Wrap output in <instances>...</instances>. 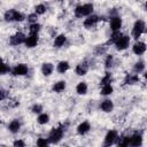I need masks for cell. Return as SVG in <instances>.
I'll return each instance as SVG.
<instances>
[{
  "label": "cell",
  "instance_id": "35",
  "mask_svg": "<svg viewBox=\"0 0 147 147\" xmlns=\"http://www.w3.org/2000/svg\"><path fill=\"white\" fill-rule=\"evenodd\" d=\"M26 18H28V21H29L31 24H36L37 21H38V15H37L36 13H32V14H29Z\"/></svg>",
  "mask_w": 147,
  "mask_h": 147
},
{
  "label": "cell",
  "instance_id": "1",
  "mask_svg": "<svg viewBox=\"0 0 147 147\" xmlns=\"http://www.w3.org/2000/svg\"><path fill=\"white\" fill-rule=\"evenodd\" d=\"M93 5L92 3H84L79 5L75 8V15L76 17H84V16H91L93 13Z\"/></svg>",
  "mask_w": 147,
  "mask_h": 147
},
{
  "label": "cell",
  "instance_id": "14",
  "mask_svg": "<svg viewBox=\"0 0 147 147\" xmlns=\"http://www.w3.org/2000/svg\"><path fill=\"white\" fill-rule=\"evenodd\" d=\"M90 130H91V125H90V123L86 122V121H85V122H82V123L77 126V133L80 134V136L86 134Z\"/></svg>",
  "mask_w": 147,
  "mask_h": 147
},
{
  "label": "cell",
  "instance_id": "38",
  "mask_svg": "<svg viewBox=\"0 0 147 147\" xmlns=\"http://www.w3.org/2000/svg\"><path fill=\"white\" fill-rule=\"evenodd\" d=\"M9 71H10V68H9L6 63H2V64H1V75L9 74Z\"/></svg>",
  "mask_w": 147,
  "mask_h": 147
},
{
  "label": "cell",
  "instance_id": "3",
  "mask_svg": "<svg viewBox=\"0 0 147 147\" xmlns=\"http://www.w3.org/2000/svg\"><path fill=\"white\" fill-rule=\"evenodd\" d=\"M146 30V25H145V22L141 21V20H138L134 22L133 24V28H132V37L134 39H138Z\"/></svg>",
  "mask_w": 147,
  "mask_h": 147
},
{
  "label": "cell",
  "instance_id": "7",
  "mask_svg": "<svg viewBox=\"0 0 147 147\" xmlns=\"http://www.w3.org/2000/svg\"><path fill=\"white\" fill-rule=\"evenodd\" d=\"M28 71H29V68H28V65L24 64V63H20V64L15 65V67L11 69V74H13L14 76H24V75L28 74Z\"/></svg>",
  "mask_w": 147,
  "mask_h": 147
},
{
  "label": "cell",
  "instance_id": "19",
  "mask_svg": "<svg viewBox=\"0 0 147 147\" xmlns=\"http://www.w3.org/2000/svg\"><path fill=\"white\" fill-rule=\"evenodd\" d=\"M138 82H139V77L137 74H129L124 79V83L127 85H133V84H137Z\"/></svg>",
  "mask_w": 147,
  "mask_h": 147
},
{
  "label": "cell",
  "instance_id": "30",
  "mask_svg": "<svg viewBox=\"0 0 147 147\" xmlns=\"http://www.w3.org/2000/svg\"><path fill=\"white\" fill-rule=\"evenodd\" d=\"M117 147H130L129 145V137H122L118 141Z\"/></svg>",
  "mask_w": 147,
  "mask_h": 147
},
{
  "label": "cell",
  "instance_id": "11",
  "mask_svg": "<svg viewBox=\"0 0 147 147\" xmlns=\"http://www.w3.org/2000/svg\"><path fill=\"white\" fill-rule=\"evenodd\" d=\"M99 20H100L99 16H96V15H91V16H88L87 18H85V21H84V26H85L86 29H92V28H94V26L96 25V23L99 22Z\"/></svg>",
  "mask_w": 147,
  "mask_h": 147
},
{
  "label": "cell",
  "instance_id": "36",
  "mask_svg": "<svg viewBox=\"0 0 147 147\" xmlns=\"http://www.w3.org/2000/svg\"><path fill=\"white\" fill-rule=\"evenodd\" d=\"M106 51H107V46L106 45H99V46H96V48H95V54L96 55H100V54H103V53H106Z\"/></svg>",
  "mask_w": 147,
  "mask_h": 147
},
{
  "label": "cell",
  "instance_id": "6",
  "mask_svg": "<svg viewBox=\"0 0 147 147\" xmlns=\"http://www.w3.org/2000/svg\"><path fill=\"white\" fill-rule=\"evenodd\" d=\"M25 39H26V37H25L24 33H22V32H17V33H15L14 36L10 37V39H9V44L13 45V46H17V45H21V44L25 42Z\"/></svg>",
  "mask_w": 147,
  "mask_h": 147
},
{
  "label": "cell",
  "instance_id": "10",
  "mask_svg": "<svg viewBox=\"0 0 147 147\" xmlns=\"http://www.w3.org/2000/svg\"><path fill=\"white\" fill-rule=\"evenodd\" d=\"M122 28V18L119 16H111L110 18V29L113 32L119 31V29Z\"/></svg>",
  "mask_w": 147,
  "mask_h": 147
},
{
  "label": "cell",
  "instance_id": "40",
  "mask_svg": "<svg viewBox=\"0 0 147 147\" xmlns=\"http://www.w3.org/2000/svg\"><path fill=\"white\" fill-rule=\"evenodd\" d=\"M6 92H7V91H5L3 88L1 90V92H0V100H1V101H3V100L6 99V95H7Z\"/></svg>",
  "mask_w": 147,
  "mask_h": 147
},
{
  "label": "cell",
  "instance_id": "31",
  "mask_svg": "<svg viewBox=\"0 0 147 147\" xmlns=\"http://www.w3.org/2000/svg\"><path fill=\"white\" fill-rule=\"evenodd\" d=\"M100 83H101L102 86H105V85H110V83H111V76H110V74L107 72V74L105 75V77L101 79Z\"/></svg>",
  "mask_w": 147,
  "mask_h": 147
},
{
  "label": "cell",
  "instance_id": "2",
  "mask_svg": "<svg viewBox=\"0 0 147 147\" xmlns=\"http://www.w3.org/2000/svg\"><path fill=\"white\" fill-rule=\"evenodd\" d=\"M62 137H63V129H62L61 126H59V127L53 129V130L49 132L47 139H48V141H49L51 144H57V142L61 141Z\"/></svg>",
  "mask_w": 147,
  "mask_h": 147
},
{
  "label": "cell",
  "instance_id": "8",
  "mask_svg": "<svg viewBox=\"0 0 147 147\" xmlns=\"http://www.w3.org/2000/svg\"><path fill=\"white\" fill-rule=\"evenodd\" d=\"M147 49V45L142 41H137L134 42V45L132 46V52L136 55H142Z\"/></svg>",
  "mask_w": 147,
  "mask_h": 147
},
{
  "label": "cell",
  "instance_id": "25",
  "mask_svg": "<svg viewBox=\"0 0 147 147\" xmlns=\"http://www.w3.org/2000/svg\"><path fill=\"white\" fill-rule=\"evenodd\" d=\"M48 121H49V116H48L47 114H40V115H38V117H37L38 124H41V125L47 124Z\"/></svg>",
  "mask_w": 147,
  "mask_h": 147
},
{
  "label": "cell",
  "instance_id": "41",
  "mask_svg": "<svg viewBox=\"0 0 147 147\" xmlns=\"http://www.w3.org/2000/svg\"><path fill=\"white\" fill-rule=\"evenodd\" d=\"M144 77H145V79L147 80V70H146V71L144 72Z\"/></svg>",
  "mask_w": 147,
  "mask_h": 147
},
{
  "label": "cell",
  "instance_id": "39",
  "mask_svg": "<svg viewBox=\"0 0 147 147\" xmlns=\"http://www.w3.org/2000/svg\"><path fill=\"white\" fill-rule=\"evenodd\" d=\"M13 146H14V147H25V142H24V140H22V139H17V140L14 141Z\"/></svg>",
  "mask_w": 147,
  "mask_h": 147
},
{
  "label": "cell",
  "instance_id": "23",
  "mask_svg": "<svg viewBox=\"0 0 147 147\" xmlns=\"http://www.w3.org/2000/svg\"><path fill=\"white\" fill-rule=\"evenodd\" d=\"M144 69H145V63H144V61H138V62H136L134 65H133V72L137 74V75L140 74V72H142Z\"/></svg>",
  "mask_w": 147,
  "mask_h": 147
},
{
  "label": "cell",
  "instance_id": "26",
  "mask_svg": "<svg viewBox=\"0 0 147 147\" xmlns=\"http://www.w3.org/2000/svg\"><path fill=\"white\" fill-rule=\"evenodd\" d=\"M46 10H47V8H46V6L42 5V3L37 5V6L34 7V13H36L37 15H42V14L46 13Z\"/></svg>",
  "mask_w": 147,
  "mask_h": 147
},
{
  "label": "cell",
  "instance_id": "34",
  "mask_svg": "<svg viewBox=\"0 0 147 147\" xmlns=\"http://www.w3.org/2000/svg\"><path fill=\"white\" fill-rule=\"evenodd\" d=\"M31 111L33 113V114H42L41 111H42V106L41 105H38V103H36V105H33L32 106V108H31Z\"/></svg>",
  "mask_w": 147,
  "mask_h": 147
},
{
  "label": "cell",
  "instance_id": "29",
  "mask_svg": "<svg viewBox=\"0 0 147 147\" xmlns=\"http://www.w3.org/2000/svg\"><path fill=\"white\" fill-rule=\"evenodd\" d=\"M113 91H114V88H113L111 85H105L101 88V94L102 95H109V94L113 93Z\"/></svg>",
  "mask_w": 147,
  "mask_h": 147
},
{
  "label": "cell",
  "instance_id": "21",
  "mask_svg": "<svg viewBox=\"0 0 147 147\" xmlns=\"http://www.w3.org/2000/svg\"><path fill=\"white\" fill-rule=\"evenodd\" d=\"M76 92L79 94V95H84L87 93V84L85 82H80L77 84L76 86Z\"/></svg>",
  "mask_w": 147,
  "mask_h": 147
},
{
  "label": "cell",
  "instance_id": "24",
  "mask_svg": "<svg viewBox=\"0 0 147 147\" xmlns=\"http://www.w3.org/2000/svg\"><path fill=\"white\" fill-rule=\"evenodd\" d=\"M15 11H16L15 9H9V10H7V11L5 13V15H3L5 21H6V22H11V21H14Z\"/></svg>",
  "mask_w": 147,
  "mask_h": 147
},
{
  "label": "cell",
  "instance_id": "20",
  "mask_svg": "<svg viewBox=\"0 0 147 147\" xmlns=\"http://www.w3.org/2000/svg\"><path fill=\"white\" fill-rule=\"evenodd\" d=\"M69 68H70V65H69V62H68V61H60V62L57 63V65H56V70H57V72H60V74L67 72V71L69 70Z\"/></svg>",
  "mask_w": 147,
  "mask_h": 147
},
{
  "label": "cell",
  "instance_id": "42",
  "mask_svg": "<svg viewBox=\"0 0 147 147\" xmlns=\"http://www.w3.org/2000/svg\"><path fill=\"white\" fill-rule=\"evenodd\" d=\"M145 10H147V1L145 2Z\"/></svg>",
  "mask_w": 147,
  "mask_h": 147
},
{
  "label": "cell",
  "instance_id": "18",
  "mask_svg": "<svg viewBox=\"0 0 147 147\" xmlns=\"http://www.w3.org/2000/svg\"><path fill=\"white\" fill-rule=\"evenodd\" d=\"M65 41H67V37L64 34H59V36L55 37L54 42H53V46L56 47V48H60V47H62L65 44Z\"/></svg>",
  "mask_w": 147,
  "mask_h": 147
},
{
  "label": "cell",
  "instance_id": "33",
  "mask_svg": "<svg viewBox=\"0 0 147 147\" xmlns=\"http://www.w3.org/2000/svg\"><path fill=\"white\" fill-rule=\"evenodd\" d=\"M113 64H114V57H113V55H108L107 59H106V62H105V67H106V69L111 68Z\"/></svg>",
  "mask_w": 147,
  "mask_h": 147
},
{
  "label": "cell",
  "instance_id": "27",
  "mask_svg": "<svg viewBox=\"0 0 147 147\" xmlns=\"http://www.w3.org/2000/svg\"><path fill=\"white\" fill-rule=\"evenodd\" d=\"M40 24H38V23H36V24H31L30 25V28H29V32H30V34H38V32L40 31Z\"/></svg>",
  "mask_w": 147,
  "mask_h": 147
},
{
  "label": "cell",
  "instance_id": "28",
  "mask_svg": "<svg viewBox=\"0 0 147 147\" xmlns=\"http://www.w3.org/2000/svg\"><path fill=\"white\" fill-rule=\"evenodd\" d=\"M121 37H122V33H121L119 31L113 32V34H111V37H110V39L108 40V44H115V42H116Z\"/></svg>",
  "mask_w": 147,
  "mask_h": 147
},
{
  "label": "cell",
  "instance_id": "13",
  "mask_svg": "<svg viewBox=\"0 0 147 147\" xmlns=\"http://www.w3.org/2000/svg\"><path fill=\"white\" fill-rule=\"evenodd\" d=\"M100 109H101L102 111H105V113H110V111L114 109V103H113V101L109 100V99L103 100V101L100 103Z\"/></svg>",
  "mask_w": 147,
  "mask_h": 147
},
{
  "label": "cell",
  "instance_id": "22",
  "mask_svg": "<svg viewBox=\"0 0 147 147\" xmlns=\"http://www.w3.org/2000/svg\"><path fill=\"white\" fill-rule=\"evenodd\" d=\"M64 88H65V82H64V80H59V82H56V83L53 85V87H52V90H53L54 92H56V93H61Z\"/></svg>",
  "mask_w": 147,
  "mask_h": 147
},
{
  "label": "cell",
  "instance_id": "12",
  "mask_svg": "<svg viewBox=\"0 0 147 147\" xmlns=\"http://www.w3.org/2000/svg\"><path fill=\"white\" fill-rule=\"evenodd\" d=\"M25 46L28 48H33L38 44V34H29L25 39Z\"/></svg>",
  "mask_w": 147,
  "mask_h": 147
},
{
  "label": "cell",
  "instance_id": "32",
  "mask_svg": "<svg viewBox=\"0 0 147 147\" xmlns=\"http://www.w3.org/2000/svg\"><path fill=\"white\" fill-rule=\"evenodd\" d=\"M48 139H45V138H39L37 140V147H48Z\"/></svg>",
  "mask_w": 147,
  "mask_h": 147
},
{
  "label": "cell",
  "instance_id": "37",
  "mask_svg": "<svg viewBox=\"0 0 147 147\" xmlns=\"http://www.w3.org/2000/svg\"><path fill=\"white\" fill-rule=\"evenodd\" d=\"M24 18H25V16L21 11H17V10L15 11V17H14V21L15 22H22Z\"/></svg>",
  "mask_w": 147,
  "mask_h": 147
},
{
  "label": "cell",
  "instance_id": "17",
  "mask_svg": "<svg viewBox=\"0 0 147 147\" xmlns=\"http://www.w3.org/2000/svg\"><path fill=\"white\" fill-rule=\"evenodd\" d=\"M21 129V122L18 119H13L9 124H8V130L11 133H17Z\"/></svg>",
  "mask_w": 147,
  "mask_h": 147
},
{
  "label": "cell",
  "instance_id": "15",
  "mask_svg": "<svg viewBox=\"0 0 147 147\" xmlns=\"http://www.w3.org/2000/svg\"><path fill=\"white\" fill-rule=\"evenodd\" d=\"M75 71H76V74H77L78 76H84V75H86L87 71H88V64H87L86 62H82V63L77 64Z\"/></svg>",
  "mask_w": 147,
  "mask_h": 147
},
{
  "label": "cell",
  "instance_id": "16",
  "mask_svg": "<svg viewBox=\"0 0 147 147\" xmlns=\"http://www.w3.org/2000/svg\"><path fill=\"white\" fill-rule=\"evenodd\" d=\"M53 70H54V65L52 63H49V62L42 63V65H41V72H42L44 76H51L52 72H53Z\"/></svg>",
  "mask_w": 147,
  "mask_h": 147
},
{
  "label": "cell",
  "instance_id": "5",
  "mask_svg": "<svg viewBox=\"0 0 147 147\" xmlns=\"http://www.w3.org/2000/svg\"><path fill=\"white\" fill-rule=\"evenodd\" d=\"M129 44H130V37L126 34H122V37L115 42V46L117 51H124L129 47Z\"/></svg>",
  "mask_w": 147,
  "mask_h": 147
},
{
  "label": "cell",
  "instance_id": "4",
  "mask_svg": "<svg viewBox=\"0 0 147 147\" xmlns=\"http://www.w3.org/2000/svg\"><path fill=\"white\" fill-rule=\"evenodd\" d=\"M118 139V134L115 130H110L107 132L106 137H105V144H103V147H110L116 140Z\"/></svg>",
  "mask_w": 147,
  "mask_h": 147
},
{
  "label": "cell",
  "instance_id": "9",
  "mask_svg": "<svg viewBox=\"0 0 147 147\" xmlns=\"http://www.w3.org/2000/svg\"><path fill=\"white\" fill-rule=\"evenodd\" d=\"M129 145H130V147H140L142 145V137H141V134L134 133L131 137H129Z\"/></svg>",
  "mask_w": 147,
  "mask_h": 147
}]
</instances>
